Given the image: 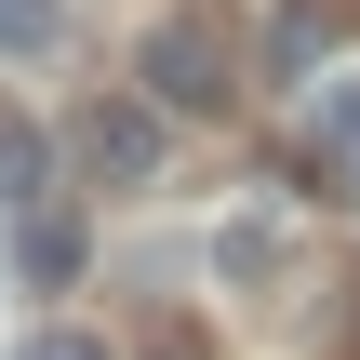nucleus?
I'll list each match as a JSON object with an SVG mask.
<instances>
[{"instance_id":"obj_2","label":"nucleus","mask_w":360,"mask_h":360,"mask_svg":"<svg viewBox=\"0 0 360 360\" xmlns=\"http://www.w3.org/2000/svg\"><path fill=\"white\" fill-rule=\"evenodd\" d=\"M134 80H147V94H160L174 120H214V107L240 94V80H227V40H214L200 13H174V27H147V53H134Z\"/></svg>"},{"instance_id":"obj_1","label":"nucleus","mask_w":360,"mask_h":360,"mask_svg":"<svg viewBox=\"0 0 360 360\" xmlns=\"http://www.w3.org/2000/svg\"><path fill=\"white\" fill-rule=\"evenodd\" d=\"M160 147H174V107L160 94H94L80 107V174L94 187H160Z\"/></svg>"},{"instance_id":"obj_7","label":"nucleus","mask_w":360,"mask_h":360,"mask_svg":"<svg viewBox=\"0 0 360 360\" xmlns=\"http://www.w3.org/2000/svg\"><path fill=\"white\" fill-rule=\"evenodd\" d=\"M0 200L13 214L40 200V120H13V107H0Z\"/></svg>"},{"instance_id":"obj_9","label":"nucleus","mask_w":360,"mask_h":360,"mask_svg":"<svg viewBox=\"0 0 360 360\" xmlns=\"http://www.w3.org/2000/svg\"><path fill=\"white\" fill-rule=\"evenodd\" d=\"M13 360H120V347H107V334H80V321H40Z\"/></svg>"},{"instance_id":"obj_6","label":"nucleus","mask_w":360,"mask_h":360,"mask_svg":"<svg viewBox=\"0 0 360 360\" xmlns=\"http://www.w3.org/2000/svg\"><path fill=\"white\" fill-rule=\"evenodd\" d=\"M267 267H281V227H267V214L214 227V281H267Z\"/></svg>"},{"instance_id":"obj_3","label":"nucleus","mask_w":360,"mask_h":360,"mask_svg":"<svg viewBox=\"0 0 360 360\" xmlns=\"http://www.w3.org/2000/svg\"><path fill=\"white\" fill-rule=\"evenodd\" d=\"M294 160H307V187H321V200H360V67L307 94V120H294Z\"/></svg>"},{"instance_id":"obj_5","label":"nucleus","mask_w":360,"mask_h":360,"mask_svg":"<svg viewBox=\"0 0 360 360\" xmlns=\"http://www.w3.org/2000/svg\"><path fill=\"white\" fill-rule=\"evenodd\" d=\"M13 267H27L40 294H67V281H80V214H53V200H27V214H13Z\"/></svg>"},{"instance_id":"obj_4","label":"nucleus","mask_w":360,"mask_h":360,"mask_svg":"<svg viewBox=\"0 0 360 360\" xmlns=\"http://www.w3.org/2000/svg\"><path fill=\"white\" fill-rule=\"evenodd\" d=\"M347 40H360V0H281V27H267V67L294 80V67L347 53Z\"/></svg>"},{"instance_id":"obj_8","label":"nucleus","mask_w":360,"mask_h":360,"mask_svg":"<svg viewBox=\"0 0 360 360\" xmlns=\"http://www.w3.org/2000/svg\"><path fill=\"white\" fill-rule=\"evenodd\" d=\"M67 40V0H0V53H53Z\"/></svg>"}]
</instances>
